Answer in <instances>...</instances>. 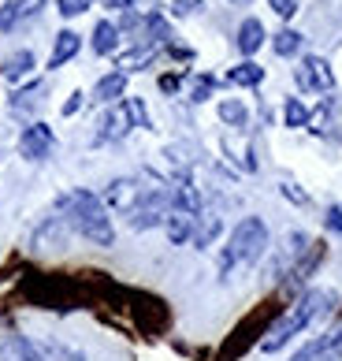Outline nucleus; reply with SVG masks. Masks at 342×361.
I'll return each instance as SVG.
<instances>
[{"instance_id": "f257e3e1", "label": "nucleus", "mask_w": 342, "mask_h": 361, "mask_svg": "<svg viewBox=\"0 0 342 361\" xmlns=\"http://www.w3.org/2000/svg\"><path fill=\"white\" fill-rule=\"evenodd\" d=\"M335 305V294L331 290H309V294H301V298L291 305L286 313H279L268 324V331H265V339H260V350H268V354H275L279 346H286L298 331H305L317 317H324L327 310Z\"/></svg>"}, {"instance_id": "f03ea898", "label": "nucleus", "mask_w": 342, "mask_h": 361, "mask_svg": "<svg viewBox=\"0 0 342 361\" xmlns=\"http://www.w3.org/2000/svg\"><path fill=\"white\" fill-rule=\"evenodd\" d=\"M60 212H63V220H68L82 238H89L94 246H112V243H115V231H112L108 212H104L101 197H94L89 190L63 194V197H60Z\"/></svg>"}, {"instance_id": "7ed1b4c3", "label": "nucleus", "mask_w": 342, "mask_h": 361, "mask_svg": "<svg viewBox=\"0 0 342 361\" xmlns=\"http://www.w3.org/2000/svg\"><path fill=\"white\" fill-rule=\"evenodd\" d=\"M268 250V227L260 216H246L231 231L227 246L220 253V276H234L239 269H249L253 261H260V253Z\"/></svg>"}, {"instance_id": "20e7f679", "label": "nucleus", "mask_w": 342, "mask_h": 361, "mask_svg": "<svg viewBox=\"0 0 342 361\" xmlns=\"http://www.w3.org/2000/svg\"><path fill=\"white\" fill-rule=\"evenodd\" d=\"M268 320H272V310L265 305V310H257L253 317L246 320V324H239L231 331V339H227V346H223V357H234V354H242L249 343H253L257 336L265 339V331H268Z\"/></svg>"}, {"instance_id": "39448f33", "label": "nucleus", "mask_w": 342, "mask_h": 361, "mask_svg": "<svg viewBox=\"0 0 342 361\" xmlns=\"http://www.w3.org/2000/svg\"><path fill=\"white\" fill-rule=\"evenodd\" d=\"M294 78H298V86L309 90V93H324V90L335 86V75H331V68H327V60H320V56L301 60L298 71H294Z\"/></svg>"}, {"instance_id": "423d86ee", "label": "nucleus", "mask_w": 342, "mask_h": 361, "mask_svg": "<svg viewBox=\"0 0 342 361\" xmlns=\"http://www.w3.org/2000/svg\"><path fill=\"white\" fill-rule=\"evenodd\" d=\"M52 145H56V138H52V127L45 123H30L23 130V138H19V153L26 160H45L52 153Z\"/></svg>"}, {"instance_id": "0eeeda50", "label": "nucleus", "mask_w": 342, "mask_h": 361, "mask_svg": "<svg viewBox=\"0 0 342 361\" xmlns=\"http://www.w3.org/2000/svg\"><path fill=\"white\" fill-rule=\"evenodd\" d=\"M312 243H309V235H301V231H291L286 235V243H283V250H279V257L272 261V276L279 279V276H291L294 272V264L305 257V250H309Z\"/></svg>"}, {"instance_id": "6e6552de", "label": "nucleus", "mask_w": 342, "mask_h": 361, "mask_svg": "<svg viewBox=\"0 0 342 361\" xmlns=\"http://www.w3.org/2000/svg\"><path fill=\"white\" fill-rule=\"evenodd\" d=\"M141 190H146V186H138L134 179H115L108 190H104V202L130 216V212L138 209V202H141Z\"/></svg>"}, {"instance_id": "1a4fd4ad", "label": "nucleus", "mask_w": 342, "mask_h": 361, "mask_svg": "<svg viewBox=\"0 0 342 361\" xmlns=\"http://www.w3.org/2000/svg\"><path fill=\"white\" fill-rule=\"evenodd\" d=\"M197 212H182V209H171L167 212V220H164V231H167V238L175 246H182V243H194V231H197Z\"/></svg>"}, {"instance_id": "9d476101", "label": "nucleus", "mask_w": 342, "mask_h": 361, "mask_svg": "<svg viewBox=\"0 0 342 361\" xmlns=\"http://www.w3.org/2000/svg\"><path fill=\"white\" fill-rule=\"evenodd\" d=\"M338 343H342V324H338V328H331V331H324V336H317L312 343H305V346H301V350H298L291 361H327Z\"/></svg>"}, {"instance_id": "9b49d317", "label": "nucleus", "mask_w": 342, "mask_h": 361, "mask_svg": "<svg viewBox=\"0 0 342 361\" xmlns=\"http://www.w3.org/2000/svg\"><path fill=\"white\" fill-rule=\"evenodd\" d=\"M130 109L127 104H120V109H112L108 116L101 119V130H97V142H115V138H123L127 130H130Z\"/></svg>"}, {"instance_id": "f8f14e48", "label": "nucleus", "mask_w": 342, "mask_h": 361, "mask_svg": "<svg viewBox=\"0 0 342 361\" xmlns=\"http://www.w3.org/2000/svg\"><path fill=\"white\" fill-rule=\"evenodd\" d=\"M30 68H34V52L30 49H19V52H11V56L0 63V75H4L8 82H19L23 75H30Z\"/></svg>"}, {"instance_id": "ddd939ff", "label": "nucleus", "mask_w": 342, "mask_h": 361, "mask_svg": "<svg viewBox=\"0 0 342 361\" xmlns=\"http://www.w3.org/2000/svg\"><path fill=\"white\" fill-rule=\"evenodd\" d=\"M78 49H82V37H78L75 30H60L56 49H52V60H49V68H63V63H68Z\"/></svg>"}, {"instance_id": "4468645a", "label": "nucleus", "mask_w": 342, "mask_h": 361, "mask_svg": "<svg viewBox=\"0 0 342 361\" xmlns=\"http://www.w3.org/2000/svg\"><path fill=\"white\" fill-rule=\"evenodd\" d=\"M123 90H127V75H123V71H115V75H104L101 82L94 86V101H101V104H108V101H120V97H123Z\"/></svg>"}, {"instance_id": "2eb2a0df", "label": "nucleus", "mask_w": 342, "mask_h": 361, "mask_svg": "<svg viewBox=\"0 0 342 361\" xmlns=\"http://www.w3.org/2000/svg\"><path fill=\"white\" fill-rule=\"evenodd\" d=\"M260 45H265V26H260L257 19H246L239 26V49L246 52V56H253Z\"/></svg>"}, {"instance_id": "dca6fc26", "label": "nucleus", "mask_w": 342, "mask_h": 361, "mask_svg": "<svg viewBox=\"0 0 342 361\" xmlns=\"http://www.w3.org/2000/svg\"><path fill=\"white\" fill-rule=\"evenodd\" d=\"M115 42H120V30H115L112 23H97L94 26V52L108 56V52H115Z\"/></svg>"}, {"instance_id": "f3484780", "label": "nucleus", "mask_w": 342, "mask_h": 361, "mask_svg": "<svg viewBox=\"0 0 342 361\" xmlns=\"http://www.w3.org/2000/svg\"><path fill=\"white\" fill-rule=\"evenodd\" d=\"M260 78H265V68H260V63H253V60L239 63V68L231 71V82H234V86H257Z\"/></svg>"}, {"instance_id": "a211bd4d", "label": "nucleus", "mask_w": 342, "mask_h": 361, "mask_svg": "<svg viewBox=\"0 0 342 361\" xmlns=\"http://www.w3.org/2000/svg\"><path fill=\"white\" fill-rule=\"evenodd\" d=\"M216 235H220V216H205L201 224H197V231H194V246H197V250H205Z\"/></svg>"}, {"instance_id": "6ab92c4d", "label": "nucleus", "mask_w": 342, "mask_h": 361, "mask_svg": "<svg viewBox=\"0 0 342 361\" xmlns=\"http://www.w3.org/2000/svg\"><path fill=\"white\" fill-rule=\"evenodd\" d=\"M272 45H275V52H279V56H294V52L301 49V34H298V30H279Z\"/></svg>"}, {"instance_id": "aec40b11", "label": "nucleus", "mask_w": 342, "mask_h": 361, "mask_svg": "<svg viewBox=\"0 0 342 361\" xmlns=\"http://www.w3.org/2000/svg\"><path fill=\"white\" fill-rule=\"evenodd\" d=\"M283 116H286V127H309V109H305V104H301L298 97L286 101Z\"/></svg>"}, {"instance_id": "412c9836", "label": "nucleus", "mask_w": 342, "mask_h": 361, "mask_svg": "<svg viewBox=\"0 0 342 361\" xmlns=\"http://www.w3.org/2000/svg\"><path fill=\"white\" fill-rule=\"evenodd\" d=\"M220 119H223V123H231V127H242L246 123V104L242 101H223L220 104Z\"/></svg>"}, {"instance_id": "4be33fe9", "label": "nucleus", "mask_w": 342, "mask_h": 361, "mask_svg": "<svg viewBox=\"0 0 342 361\" xmlns=\"http://www.w3.org/2000/svg\"><path fill=\"white\" fill-rule=\"evenodd\" d=\"M37 97H42V82H34V86H26L23 93H15V101H11V109L15 112H26V109H34Z\"/></svg>"}, {"instance_id": "5701e85b", "label": "nucleus", "mask_w": 342, "mask_h": 361, "mask_svg": "<svg viewBox=\"0 0 342 361\" xmlns=\"http://www.w3.org/2000/svg\"><path fill=\"white\" fill-rule=\"evenodd\" d=\"M216 90V78L213 75H197L190 82V101H208V93Z\"/></svg>"}, {"instance_id": "b1692460", "label": "nucleus", "mask_w": 342, "mask_h": 361, "mask_svg": "<svg viewBox=\"0 0 342 361\" xmlns=\"http://www.w3.org/2000/svg\"><path fill=\"white\" fill-rule=\"evenodd\" d=\"M153 60V49H138V52H127V56L120 60V68H141V63H149Z\"/></svg>"}, {"instance_id": "393cba45", "label": "nucleus", "mask_w": 342, "mask_h": 361, "mask_svg": "<svg viewBox=\"0 0 342 361\" xmlns=\"http://www.w3.org/2000/svg\"><path fill=\"white\" fill-rule=\"evenodd\" d=\"M86 8H94V0H60V11H63V16H82Z\"/></svg>"}, {"instance_id": "a878e982", "label": "nucleus", "mask_w": 342, "mask_h": 361, "mask_svg": "<svg viewBox=\"0 0 342 361\" xmlns=\"http://www.w3.org/2000/svg\"><path fill=\"white\" fill-rule=\"evenodd\" d=\"M19 16H23V4H4V8H0V26L8 30V26L15 23Z\"/></svg>"}, {"instance_id": "bb28decb", "label": "nucleus", "mask_w": 342, "mask_h": 361, "mask_svg": "<svg viewBox=\"0 0 342 361\" xmlns=\"http://www.w3.org/2000/svg\"><path fill=\"white\" fill-rule=\"evenodd\" d=\"M268 4L275 8V16H283V19H291L298 11V0H268Z\"/></svg>"}, {"instance_id": "cd10ccee", "label": "nucleus", "mask_w": 342, "mask_h": 361, "mask_svg": "<svg viewBox=\"0 0 342 361\" xmlns=\"http://www.w3.org/2000/svg\"><path fill=\"white\" fill-rule=\"evenodd\" d=\"M327 227L342 235V209H338V205H331V209H327Z\"/></svg>"}, {"instance_id": "c85d7f7f", "label": "nucleus", "mask_w": 342, "mask_h": 361, "mask_svg": "<svg viewBox=\"0 0 342 361\" xmlns=\"http://www.w3.org/2000/svg\"><path fill=\"white\" fill-rule=\"evenodd\" d=\"M171 8H175V16H190L194 8H201V0H175Z\"/></svg>"}, {"instance_id": "c756f323", "label": "nucleus", "mask_w": 342, "mask_h": 361, "mask_svg": "<svg viewBox=\"0 0 342 361\" xmlns=\"http://www.w3.org/2000/svg\"><path fill=\"white\" fill-rule=\"evenodd\" d=\"M78 104H82V93H71V101L63 104V112H68V116H71V112H78Z\"/></svg>"}, {"instance_id": "7c9ffc66", "label": "nucleus", "mask_w": 342, "mask_h": 361, "mask_svg": "<svg viewBox=\"0 0 342 361\" xmlns=\"http://www.w3.org/2000/svg\"><path fill=\"white\" fill-rule=\"evenodd\" d=\"M160 90H167V93L179 90V78H175V75H164V78H160Z\"/></svg>"}, {"instance_id": "2f4dec72", "label": "nucleus", "mask_w": 342, "mask_h": 361, "mask_svg": "<svg viewBox=\"0 0 342 361\" xmlns=\"http://www.w3.org/2000/svg\"><path fill=\"white\" fill-rule=\"evenodd\" d=\"M134 0H108V8H130Z\"/></svg>"}, {"instance_id": "473e14b6", "label": "nucleus", "mask_w": 342, "mask_h": 361, "mask_svg": "<svg viewBox=\"0 0 342 361\" xmlns=\"http://www.w3.org/2000/svg\"><path fill=\"white\" fill-rule=\"evenodd\" d=\"M327 361H342V343H338L335 350H331V357H327Z\"/></svg>"}, {"instance_id": "72a5a7b5", "label": "nucleus", "mask_w": 342, "mask_h": 361, "mask_svg": "<svg viewBox=\"0 0 342 361\" xmlns=\"http://www.w3.org/2000/svg\"><path fill=\"white\" fill-rule=\"evenodd\" d=\"M242 4H246V0H242Z\"/></svg>"}]
</instances>
